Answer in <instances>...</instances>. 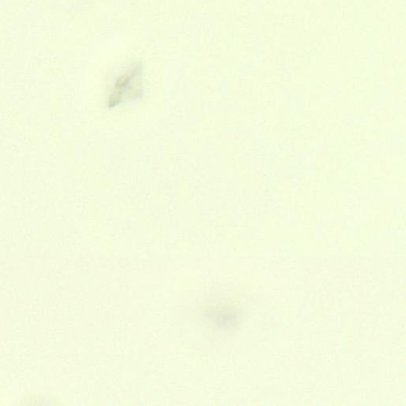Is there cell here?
<instances>
[{
    "instance_id": "cell-1",
    "label": "cell",
    "mask_w": 406,
    "mask_h": 406,
    "mask_svg": "<svg viewBox=\"0 0 406 406\" xmlns=\"http://www.w3.org/2000/svg\"><path fill=\"white\" fill-rule=\"evenodd\" d=\"M204 318L214 328L221 330L233 329L238 321L237 311L230 308H214L207 310Z\"/></svg>"
}]
</instances>
